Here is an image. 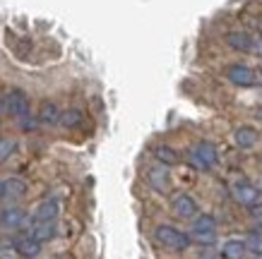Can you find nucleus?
<instances>
[{
  "instance_id": "f257e3e1",
  "label": "nucleus",
  "mask_w": 262,
  "mask_h": 259,
  "mask_svg": "<svg viewBox=\"0 0 262 259\" xmlns=\"http://www.w3.org/2000/svg\"><path fill=\"white\" fill-rule=\"evenodd\" d=\"M154 238H157V243H159L161 247H166V250L181 252V250H188V247H190V236L173 226H159L154 230Z\"/></svg>"
},
{
  "instance_id": "f03ea898",
  "label": "nucleus",
  "mask_w": 262,
  "mask_h": 259,
  "mask_svg": "<svg viewBox=\"0 0 262 259\" xmlns=\"http://www.w3.org/2000/svg\"><path fill=\"white\" fill-rule=\"evenodd\" d=\"M216 236V221L214 216H209V214H202L195 219L192 223V233H190V240H198L200 245H209L214 240Z\"/></svg>"
},
{
  "instance_id": "7ed1b4c3",
  "label": "nucleus",
  "mask_w": 262,
  "mask_h": 259,
  "mask_svg": "<svg viewBox=\"0 0 262 259\" xmlns=\"http://www.w3.org/2000/svg\"><path fill=\"white\" fill-rule=\"evenodd\" d=\"M190 161L195 168L209 171V168L216 163V147L212 142H198L190 149Z\"/></svg>"
},
{
  "instance_id": "20e7f679",
  "label": "nucleus",
  "mask_w": 262,
  "mask_h": 259,
  "mask_svg": "<svg viewBox=\"0 0 262 259\" xmlns=\"http://www.w3.org/2000/svg\"><path fill=\"white\" fill-rule=\"evenodd\" d=\"M5 113H10L17 120L27 118L29 115V96L22 89H10L5 94Z\"/></svg>"
},
{
  "instance_id": "39448f33",
  "label": "nucleus",
  "mask_w": 262,
  "mask_h": 259,
  "mask_svg": "<svg viewBox=\"0 0 262 259\" xmlns=\"http://www.w3.org/2000/svg\"><path fill=\"white\" fill-rule=\"evenodd\" d=\"M147 182H149L157 192H168V187H171L168 166H161L159 163V166H154V168H149V173H147Z\"/></svg>"
},
{
  "instance_id": "423d86ee",
  "label": "nucleus",
  "mask_w": 262,
  "mask_h": 259,
  "mask_svg": "<svg viewBox=\"0 0 262 259\" xmlns=\"http://www.w3.org/2000/svg\"><path fill=\"white\" fill-rule=\"evenodd\" d=\"M233 197H236L243 206H253V204H257L260 190L255 187V185H250L248 180H238L233 185Z\"/></svg>"
},
{
  "instance_id": "0eeeda50",
  "label": "nucleus",
  "mask_w": 262,
  "mask_h": 259,
  "mask_svg": "<svg viewBox=\"0 0 262 259\" xmlns=\"http://www.w3.org/2000/svg\"><path fill=\"white\" fill-rule=\"evenodd\" d=\"M171 209L178 219H192L198 214V204L190 195H176L173 202H171Z\"/></svg>"
},
{
  "instance_id": "6e6552de",
  "label": "nucleus",
  "mask_w": 262,
  "mask_h": 259,
  "mask_svg": "<svg viewBox=\"0 0 262 259\" xmlns=\"http://www.w3.org/2000/svg\"><path fill=\"white\" fill-rule=\"evenodd\" d=\"M226 77L233 82L236 86H253L255 84V70H250L248 65H231L226 70Z\"/></svg>"
},
{
  "instance_id": "1a4fd4ad",
  "label": "nucleus",
  "mask_w": 262,
  "mask_h": 259,
  "mask_svg": "<svg viewBox=\"0 0 262 259\" xmlns=\"http://www.w3.org/2000/svg\"><path fill=\"white\" fill-rule=\"evenodd\" d=\"M233 139H236V144H238L241 149H253L255 144H257V139H260V134H257V130L255 127H238L236 132H233Z\"/></svg>"
},
{
  "instance_id": "9d476101",
  "label": "nucleus",
  "mask_w": 262,
  "mask_h": 259,
  "mask_svg": "<svg viewBox=\"0 0 262 259\" xmlns=\"http://www.w3.org/2000/svg\"><path fill=\"white\" fill-rule=\"evenodd\" d=\"M27 223H29V219H27V214L22 209H5L0 214V226L5 228H22Z\"/></svg>"
},
{
  "instance_id": "9b49d317",
  "label": "nucleus",
  "mask_w": 262,
  "mask_h": 259,
  "mask_svg": "<svg viewBox=\"0 0 262 259\" xmlns=\"http://www.w3.org/2000/svg\"><path fill=\"white\" fill-rule=\"evenodd\" d=\"M58 211H60V204H58L56 199H46V202H41L39 209L34 211V223H39V221H56Z\"/></svg>"
},
{
  "instance_id": "f8f14e48",
  "label": "nucleus",
  "mask_w": 262,
  "mask_h": 259,
  "mask_svg": "<svg viewBox=\"0 0 262 259\" xmlns=\"http://www.w3.org/2000/svg\"><path fill=\"white\" fill-rule=\"evenodd\" d=\"M15 250H17V254L32 259V257H36V254L41 252V243H39V240H34L32 236L17 238V240H15Z\"/></svg>"
},
{
  "instance_id": "ddd939ff",
  "label": "nucleus",
  "mask_w": 262,
  "mask_h": 259,
  "mask_svg": "<svg viewBox=\"0 0 262 259\" xmlns=\"http://www.w3.org/2000/svg\"><path fill=\"white\" fill-rule=\"evenodd\" d=\"M226 43H229L233 51H243V53H250V51H253V39H250L246 32H229L226 34Z\"/></svg>"
},
{
  "instance_id": "4468645a",
  "label": "nucleus",
  "mask_w": 262,
  "mask_h": 259,
  "mask_svg": "<svg viewBox=\"0 0 262 259\" xmlns=\"http://www.w3.org/2000/svg\"><path fill=\"white\" fill-rule=\"evenodd\" d=\"M58 118H60V108H58L53 101L43 103L39 110V115H36L39 125H58Z\"/></svg>"
},
{
  "instance_id": "2eb2a0df",
  "label": "nucleus",
  "mask_w": 262,
  "mask_h": 259,
  "mask_svg": "<svg viewBox=\"0 0 262 259\" xmlns=\"http://www.w3.org/2000/svg\"><path fill=\"white\" fill-rule=\"evenodd\" d=\"M24 192H27V182L19 180V178H8L3 182V197L5 199H19Z\"/></svg>"
},
{
  "instance_id": "dca6fc26",
  "label": "nucleus",
  "mask_w": 262,
  "mask_h": 259,
  "mask_svg": "<svg viewBox=\"0 0 262 259\" xmlns=\"http://www.w3.org/2000/svg\"><path fill=\"white\" fill-rule=\"evenodd\" d=\"M53 236H56V221H39V223H34V230H32L34 240L46 243V240H51Z\"/></svg>"
},
{
  "instance_id": "f3484780",
  "label": "nucleus",
  "mask_w": 262,
  "mask_h": 259,
  "mask_svg": "<svg viewBox=\"0 0 262 259\" xmlns=\"http://www.w3.org/2000/svg\"><path fill=\"white\" fill-rule=\"evenodd\" d=\"M246 254V243L243 240H226L222 247V257L226 259H243Z\"/></svg>"
},
{
  "instance_id": "a211bd4d",
  "label": "nucleus",
  "mask_w": 262,
  "mask_h": 259,
  "mask_svg": "<svg viewBox=\"0 0 262 259\" xmlns=\"http://www.w3.org/2000/svg\"><path fill=\"white\" fill-rule=\"evenodd\" d=\"M82 120H84L82 110L68 108V110H63V113H60V118H58V125H63V127H80Z\"/></svg>"
},
{
  "instance_id": "6ab92c4d",
  "label": "nucleus",
  "mask_w": 262,
  "mask_h": 259,
  "mask_svg": "<svg viewBox=\"0 0 262 259\" xmlns=\"http://www.w3.org/2000/svg\"><path fill=\"white\" fill-rule=\"evenodd\" d=\"M154 156H157V161H159L161 166H176V161H178V154H176L171 147H166V144L154 147Z\"/></svg>"
},
{
  "instance_id": "aec40b11",
  "label": "nucleus",
  "mask_w": 262,
  "mask_h": 259,
  "mask_svg": "<svg viewBox=\"0 0 262 259\" xmlns=\"http://www.w3.org/2000/svg\"><path fill=\"white\" fill-rule=\"evenodd\" d=\"M243 243H246V250L255 252V254H262V230H253Z\"/></svg>"
},
{
  "instance_id": "412c9836",
  "label": "nucleus",
  "mask_w": 262,
  "mask_h": 259,
  "mask_svg": "<svg viewBox=\"0 0 262 259\" xmlns=\"http://www.w3.org/2000/svg\"><path fill=\"white\" fill-rule=\"evenodd\" d=\"M15 147H17L15 139H8V137H3V139H0V163L15 154Z\"/></svg>"
},
{
  "instance_id": "4be33fe9",
  "label": "nucleus",
  "mask_w": 262,
  "mask_h": 259,
  "mask_svg": "<svg viewBox=\"0 0 262 259\" xmlns=\"http://www.w3.org/2000/svg\"><path fill=\"white\" fill-rule=\"evenodd\" d=\"M19 125H22V130H27V132H29V130H36L39 120H34V118H29V115H27V118L19 120Z\"/></svg>"
},
{
  "instance_id": "5701e85b",
  "label": "nucleus",
  "mask_w": 262,
  "mask_h": 259,
  "mask_svg": "<svg viewBox=\"0 0 262 259\" xmlns=\"http://www.w3.org/2000/svg\"><path fill=\"white\" fill-rule=\"evenodd\" d=\"M0 113H5V96L0 94Z\"/></svg>"
},
{
  "instance_id": "b1692460",
  "label": "nucleus",
  "mask_w": 262,
  "mask_h": 259,
  "mask_svg": "<svg viewBox=\"0 0 262 259\" xmlns=\"http://www.w3.org/2000/svg\"><path fill=\"white\" fill-rule=\"evenodd\" d=\"M0 199H3V180H0Z\"/></svg>"
},
{
  "instance_id": "393cba45",
  "label": "nucleus",
  "mask_w": 262,
  "mask_h": 259,
  "mask_svg": "<svg viewBox=\"0 0 262 259\" xmlns=\"http://www.w3.org/2000/svg\"><path fill=\"white\" fill-rule=\"evenodd\" d=\"M260 192H262V182H260Z\"/></svg>"
}]
</instances>
